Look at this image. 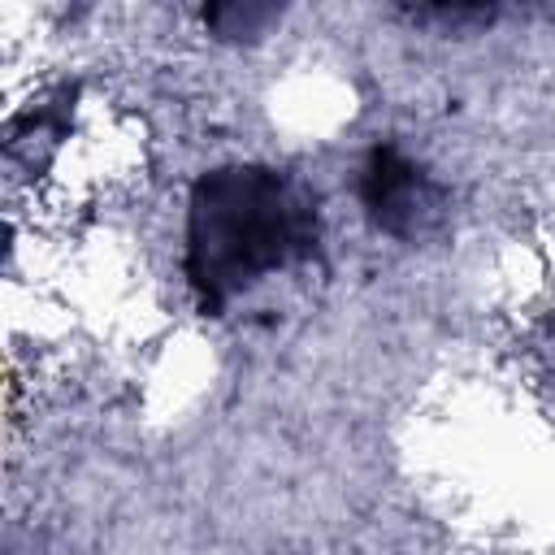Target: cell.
Segmentation results:
<instances>
[{"mask_svg":"<svg viewBox=\"0 0 555 555\" xmlns=\"http://www.w3.org/2000/svg\"><path fill=\"white\" fill-rule=\"evenodd\" d=\"M317 243L312 191L269 165H217L191 186L182 269L204 312H221L269 273L308 260Z\"/></svg>","mask_w":555,"mask_h":555,"instance_id":"obj_1","label":"cell"},{"mask_svg":"<svg viewBox=\"0 0 555 555\" xmlns=\"http://www.w3.org/2000/svg\"><path fill=\"white\" fill-rule=\"evenodd\" d=\"M356 195L369 212V221L403 243L429 238L447 221V191L395 143H377L356 178Z\"/></svg>","mask_w":555,"mask_h":555,"instance_id":"obj_2","label":"cell"},{"mask_svg":"<svg viewBox=\"0 0 555 555\" xmlns=\"http://www.w3.org/2000/svg\"><path fill=\"white\" fill-rule=\"evenodd\" d=\"M282 17L278 4H251V0H230V4H208L204 9V22L217 39H256L264 35L273 22Z\"/></svg>","mask_w":555,"mask_h":555,"instance_id":"obj_3","label":"cell"}]
</instances>
